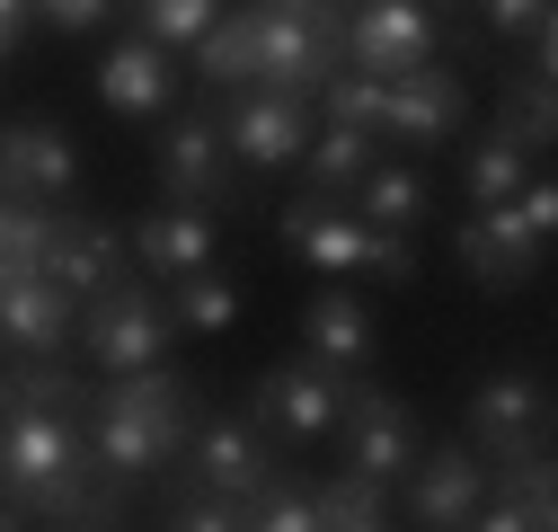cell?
Returning a JSON list of instances; mask_svg holds the SVG:
<instances>
[{
  "instance_id": "19",
  "label": "cell",
  "mask_w": 558,
  "mask_h": 532,
  "mask_svg": "<svg viewBox=\"0 0 558 532\" xmlns=\"http://www.w3.org/2000/svg\"><path fill=\"white\" fill-rule=\"evenodd\" d=\"M302 355H319L328 373H373V355H381V319H373V302L355 293V285H319L311 302H302Z\"/></svg>"
},
{
  "instance_id": "4",
  "label": "cell",
  "mask_w": 558,
  "mask_h": 532,
  "mask_svg": "<svg viewBox=\"0 0 558 532\" xmlns=\"http://www.w3.org/2000/svg\"><path fill=\"white\" fill-rule=\"evenodd\" d=\"M275 240H284L302 266H319L328 285H345V276H364V285H416V240H399V231H364L345 205H302L275 222Z\"/></svg>"
},
{
  "instance_id": "11",
  "label": "cell",
  "mask_w": 558,
  "mask_h": 532,
  "mask_svg": "<svg viewBox=\"0 0 558 532\" xmlns=\"http://www.w3.org/2000/svg\"><path fill=\"white\" fill-rule=\"evenodd\" d=\"M81 178H89V160L53 116H10L0 124V195H19V205H72Z\"/></svg>"
},
{
  "instance_id": "17",
  "label": "cell",
  "mask_w": 558,
  "mask_h": 532,
  "mask_svg": "<svg viewBox=\"0 0 558 532\" xmlns=\"http://www.w3.org/2000/svg\"><path fill=\"white\" fill-rule=\"evenodd\" d=\"M390 497L408 506V523H416V532H461V523H470V506L487 497V461L452 435V444H435V452H416V471H408Z\"/></svg>"
},
{
  "instance_id": "14",
  "label": "cell",
  "mask_w": 558,
  "mask_h": 532,
  "mask_svg": "<svg viewBox=\"0 0 558 532\" xmlns=\"http://www.w3.org/2000/svg\"><path fill=\"white\" fill-rule=\"evenodd\" d=\"M345 382H355V373H328L319 355H284V364H266V373H257L248 409L266 418V435H293V444H311V435H328V426H337V409H345Z\"/></svg>"
},
{
  "instance_id": "6",
  "label": "cell",
  "mask_w": 558,
  "mask_h": 532,
  "mask_svg": "<svg viewBox=\"0 0 558 532\" xmlns=\"http://www.w3.org/2000/svg\"><path fill=\"white\" fill-rule=\"evenodd\" d=\"M461 444L487 461V471H514V461L549 452V382L532 364H497L470 390V409H461Z\"/></svg>"
},
{
  "instance_id": "3",
  "label": "cell",
  "mask_w": 558,
  "mask_h": 532,
  "mask_svg": "<svg viewBox=\"0 0 558 532\" xmlns=\"http://www.w3.org/2000/svg\"><path fill=\"white\" fill-rule=\"evenodd\" d=\"M169 302H160V285L133 266V276H116L107 293H89L81 302V328H72V347H81V364L98 373V382H116V373H151V364H169Z\"/></svg>"
},
{
  "instance_id": "22",
  "label": "cell",
  "mask_w": 558,
  "mask_h": 532,
  "mask_svg": "<svg viewBox=\"0 0 558 532\" xmlns=\"http://www.w3.org/2000/svg\"><path fill=\"white\" fill-rule=\"evenodd\" d=\"M381 160V143H373V133L364 124H311V143H302V195H311V205H345V195H355L364 186V169Z\"/></svg>"
},
{
  "instance_id": "30",
  "label": "cell",
  "mask_w": 558,
  "mask_h": 532,
  "mask_svg": "<svg viewBox=\"0 0 558 532\" xmlns=\"http://www.w3.org/2000/svg\"><path fill=\"white\" fill-rule=\"evenodd\" d=\"M461 532H541V523H532V506H523L497 471H487V497L470 506V523H461Z\"/></svg>"
},
{
  "instance_id": "31",
  "label": "cell",
  "mask_w": 558,
  "mask_h": 532,
  "mask_svg": "<svg viewBox=\"0 0 558 532\" xmlns=\"http://www.w3.org/2000/svg\"><path fill=\"white\" fill-rule=\"evenodd\" d=\"M169 532H248V523H240V506H231V497H195V488H178Z\"/></svg>"
},
{
  "instance_id": "5",
  "label": "cell",
  "mask_w": 558,
  "mask_h": 532,
  "mask_svg": "<svg viewBox=\"0 0 558 532\" xmlns=\"http://www.w3.org/2000/svg\"><path fill=\"white\" fill-rule=\"evenodd\" d=\"M169 488H195V497H257L266 480H275V435H266V418L257 409H214V418H195L186 426V444H178V461H169Z\"/></svg>"
},
{
  "instance_id": "18",
  "label": "cell",
  "mask_w": 558,
  "mask_h": 532,
  "mask_svg": "<svg viewBox=\"0 0 558 532\" xmlns=\"http://www.w3.org/2000/svg\"><path fill=\"white\" fill-rule=\"evenodd\" d=\"M452 249H461V266H470V285L478 293H523L532 276H541V240H532V222L514 214V205H487V214H461V231H452Z\"/></svg>"
},
{
  "instance_id": "26",
  "label": "cell",
  "mask_w": 558,
  "mask_h": 532,
  "mask_svg": "<svg viewBox=\"0 0 558 532\" xmlns=\"http://www.w3.org/2000/svg\"><path fill=\"white\" fill-rule=\"evenodd\" d=\"M311 506H319V532H390V488L381 480H311Z\"/></svg>"
},
{
  "instance_id": "34",
  "label": "cell",
  "mask_w": 558,
  "mask_h": 532,
  "mask_svg": "<svg viewBox=\"0 0 558 532\" xmlns=\"http://www.w3.org/2000/svg\"><path fill=\"white\" fill-rule=\"evenodd\" d=\"M0 532H27V515H19V506H10V497H0Z\"/></svg>"
},
{
  "instance_id": "10",
  "label": "cell",
  "mask_w": 558,
  "mask_h": 532,
  "mask_svg": "<svg viewBox=\"0 0 558 532\" xmlns=\"http://www.w3.org/2000/svg\"><path fill=\"white\" fill-rule=\"evenodd\" d=\"M461 124H470V81L452 72V62H426V72L381 81L373 143H399V152H444Z\"/></svg>"
},
{
  "instance_id": "8",
  "label": "cell",
  "mask_w": 558,
  "mask_h": 532,
  "mask_svg": "<svg viewBox=\"0 0 558 532\" xmlns=\"http://www.w3.org/2000/svg\"><path fill=\"white\" fill-rule=\"evenodd\" d=\"M328 435L345 444V471H355V480H381V488H399V480L416 471V452H426L416 409H408L399 390H381V382H345V409H337Z\"/></svg>"
},
{
  "instance_id": "15",
  "label": "cell",
  "mask_w": 558,
  "mask_h": 532,
  "mask_svg": "<svg viewBox=\"0 0 558 532\" xmlns=\"http://www.w3.org/2000/svg\"><path fill=\"white\" fill-rule=\"evenodd\" d=\"M124 257L143 266L151 285H178V276H204L222 266V214H195V205H151L124 222Z\"/></svg>"
},
{
  "instance_id": "36",
  "label": "cell",
  "mask_w": 558,
  "mask_h": 532,
  "mask_svg": "<svg viewBox=\"0 0 558 532\" xmlns=\"http://www.w3.org/2000/svg\"><path fill=\"white\" fill-rule=\"evenodd\" d=\"M444 10H461V0H435V19H444Z\"/></svg>"
},
{
  "instance_id": "29",
  "label": "cell",
  "mask_w": 558,
  "mask_h": 532,
  "mask_svg": "<svg viewBox=\"0 0 558 532\" xmlns=\"http://www.w3.org/2000/svg\"><path fill=\"white\" fill-rule=\"evenodd\" d=\"M470 10H478V27L497 45H532L549 27V0H470Z\"/></svg>"
},
{
  "instance_id": "21",
  "label": "cell",
  "mask_w": 558,
  "mask_h": 532,
  "mask_svg": "<svg viewBox=\"0 0 558 532\" xmlns=\"http://www.w3.org/2000/svg\"><path fill=\"white\" fill-rule=\"evenodd\" d=\"M345 214H355L364 231H399V240H416V231L435 222V178L416 169V160H373L364 186L345 195Z\"/></svg>"
},
{
  "instance_id": "1",
  "label": "cell",
  "mask_w": 558,
  "mask_h": 532,
  "mask_svg": "<svg viewBox=\"0 0 558 532\" xmlns=\"http://www.w3.org/2000/svg\"><path fill=\"white\" fill-rule=\"evenodd\" d=\"M195 418L204 409H195V382L186 373H169V364L116 373V382H89L81 390V452H89V471L116 497H133V488H151L169 461H178V444H186Z\"/></svg>"
},
{
  "instance_id": "23",
  "label": "cell",
  "mask_w": 558,
  "mask_h": 532,
  "mask_svg": "<svg viewBox=\"0 0 558 532\" xmlns=\"http://www.w3.org/2000/svg\"><path fill=\"white\" fill-rule=\"evenodd\" d=\"M532 143H514L506 124H487L478 143H470V160H461V195H470V214H487V205H514L523 195V178H532Z\"/></svg>"
},
{
  "instance_id": "27",
  "label": "cell",
  "mask_w": 558,
  "mask_h": 532,
  "mask_svg": "<svg viewBox=\"0 0 558 532\" xmlns=\"http://www.w3.org/2000/svg\"><path fill=\"white\" fill-rule=\"evenodd\" d=\"M222 19V0H133V36L160 53H195V36Z\"/></svg>"
},
{
  "instance_id": "33",
  "label": "cell",
  "mask_w": 558,
  "mask_h": 532,
  "mask_svg": "<svg viewBox=\"0 0 558 532\" xmlns=\"http://www.w3.org/2000/svg\"><path fill=\"white\" fill-rule=\"evenodd\" d=\"M27 19H36V10H27V0H0V62H10V53L27 45Z\"/></svg>"
},
{
  "instance_id": "28",
  "label": "cell",
  "mask_w": 558,
  "mask_h": 532,
  "mask_svg": "<svg viewBox=\"0 0 558 532\" xmlns=\"http://www.w3.org/2000/svg\"><path fill=\"white\" fill-rule=\"evenodd\" d=\"M240 523H248V532H319L311 480H284V471H275L257 497H240Z\"/></svg>"
},
{
  "instance_id": "2",
  "label": "cell",
  "mask_w": 558,
  "mask_h": 532,
  "mask_svg": "<svg viewBox=\"0 0 558 532\" xmlns=\"http://www.w3.org/2000/svg\"><path fill=\"white\" fill-rule=\"evenodd\" d=\"M0 497L19 515H53V523H116L124 497L89 471L81 452V418L62 399H19L0 409Z\"/></svg>"
},
{
  "instance_id": "25",
  "label": "cell",
  "mask_w": 558,
  "mask_h": 532,
  "mask_svg": "<svg viewBox=\"0 0 558 532\" xmlns=\"http://www.w3.org/2000/svg\"><path fill=\"white\" fill-rule=\"evenodd\" d=\"M160 302H169V328H186V338H222V328L240 319V285L222 276V266H204V276L160 285Z\"/></svg>"
},
{
  "instance_id": "35",
  "label": "cell",
  "mask_w": 558,
  "mask_h": 532,
  "mask_svg": "<svg viewBox=\"0 0 558 532\" xmlns=\"http://www.w3.org/2000/svg\"><path fill=\"white\" fill-rule=\"evenodd\" d=\"M62 532H116V523H62Z\"/></svg>"
},
{
  "instance_id": "13",
  "label": "cell",
  "mask_w": 558,
  "mask_h": 532,
  "mask_svg": "<svg viewBox=\"0 0 558 532\" xmlns=\"http://www.w3.org/2000/svg\"><path fill=\"white\" fill-rule=\"evenodd\" d=\"M214 124H222V143H231L240 169H293L302 143H311V124H319V107L293 98V89H240V98H222Z\"/></svg>"
},
{
  "instance_id": "7",
  "label": "cell",
  "mask_w": 558,
  "mask_h": 532,
  "mask_svg": "<svg viewBox=\"0 0 558 532\" xmlns=\"http://www.w3.org/2000/svg\"><path fill=\"white\" fill-rule=\"evenodd\" d=\"M151 178H160L169 205H195V214H231L240 205V160L222 143V124L195 116V107H169L151 124Z\"/></svg>"
},
{
  "instance_id": "24",
  "label": "cell",
  "mask_w": 558,
  "mask_h": 532,
  "mask_svg": "<svg viewBox=\"0 0 558 532\" xmlns=\"http://www.w3.org/2000/svg\"><path fill=\"white\" fill-rule=\"evenodd\" d=\"M195 81L222 89V98L257 89V19H248V0H240V10H222L214 27L195 36Z\"/></svg>"
},
{
  "instance_id": "9",
  "label": "cell",
  "mask_w": 558,
  "mask_h": 532,
  "mask_svg": "<svg viewBox=\"0 0 558 532\" xmlns=\"http://www.w3.org/2000/svg\"><path fill=\"white\" fill-rule=\"evenodd\" d=\"M345 72L364 81H399V72H426V62L444 53V19L426 10V0H345Z\"/></svg>"
},
{
  "instance_id": "20",
  "label": "cell",
  "mask_w": 558,
  "mask_h": 532,
  "mask_svg": "<svg viewBox=\"0 0 558 532\" xmlns=\"http://www.w3.org/2000/svg\"><path fill=\"white\" fill-rule=\"evenodd\" d=\"M98 98H107V116H124V124H160V116L178 107V62H169L160 45H143V36H124V45L98 53Z\"/></svg>"
},
{
  "instance_id": "16",
  "label": "cell",
  "mask_w": 558,
  "mask_h": 532,
  "mask_svg": "<svg viewBox=\"0 0 558 532\" xmlns=\"http://www.w3.org/2000/svg\"><path fill=\"white\" fill-rule=\"evenodd\" d=\"M72 328H81V302L62 293L53 276H36V266L0 276V355L53 364V355H72Z\"/></svg>"
},
{
  "instance_id": "32",
  "label": "cell",
  "mask_w": 558,
  "mask_h": 532,
  "mask_svg": "<svg viewBox=\"0 0 558 532\" xmlns=\"http://www.w3.org/2000/svg\"><path fill=\"white\" fill-rule=\"evenodd\" d=\"M27 10H36L53 36H81V27H98V19L116 10V0H27Z\"/></svg>"
},
{
  "instance_id": "12",
  "label": "cell",
  "mask_w": 558,
  "mask_h": 532,
  "mask_svg": "<svg viewBox=\"0 0 558 532\" xmlns=\"http://www.w3.org/2000/svg\"><path fill=\"white\" fill-rule=\"evenodd\" d=\"M36 276H53L72 302H89V293H107L116 276H133V257H124V222H107V214H72V205H53V222H45V249H36Z\"/></svg>"
}]
</instances>
